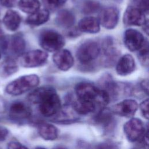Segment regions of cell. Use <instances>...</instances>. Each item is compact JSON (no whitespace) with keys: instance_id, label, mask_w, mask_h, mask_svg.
Returning <instances> with one entry per match:
<instances>
[{"instance_id":"obj_7","label":"cell","mask_w":149,"mask_h":149,"mask_svg":"<svg viewBox=\"0 0 149 149\" xmlns=\"http://www.w3.org/2000/svg\"><path fill=\"white\" fill-rule=\"evenodd\" d=\"M48 56L45 51L40 49L32 50L21 55L20 63L24 68H36L45 63Z\"/></svg>"},{"instance_id":"obj_27","label":"cell","mask_w":149,"mask_h":149,"mask_svg":"<svg viewBox=\"0 0 149 149\" xmlns=\"http://www.w3.org/2000/svg\"><path fill=\"white\" fill-rule=\"evenodd\" d=\"M130 5L139 9L148 15L149 10V0H131Z\"/></svg>"},{"instance_id":"obj_14","label":"cell","mask_w":149,"mask_h":149,"mask_svg":"<svg viewBox=\"0 0 149 149\" xmlns=\"http://www.w3.org/2000/svg\"><path fill=\"white\" fill-rule=\"evenodd\" d=\"M100 48L101 51L102 50L105 63H109L114 62L119 54L117 45H116L115 41L110 37H107L104 40Z\"/></svg>"},{"instance_id":"obj_33","label":"cell","mask_w":149,"mask_h":149,"mask_svg":"<svg viewBox=\"0 0 149 149\" xmlns=\"http://www.w3.org/2000/svg\"><path fill=\"white\" fill-rule=\"evenodd\" d=\"M140 87L141 89L144 91V92L148 94V79H144L140 83Z\"/></svg>"},{"instance_id":"obj_31","label":"cell","mask_w":149,"mask_h":149,"mask_svg":"<svg viewBox=\"0 0 149 149\" xmlns=\"http://www.w3.org/2000/svg\"><path fill=\"white\" fill-rule=\"evenodd\" d=\"M8 133V130L6 127L0 126V142L3 141L6 139Z\"/></svg>"},{"instance_id":"obj_8","label":"cell","mask_w":149,"mask_h":149,"mask_svg":"<svg viewBox=\"0 0 149 149\" xmlns=\"http://www.w3.org/2000/svg\"><path fill=\"white\" fill-rule=\"evenodd\" d=\"M147 16L139 9L130 5L124 12L123 21L126 26H143L148 22Z\"/></svg>"},{"instance_id":"obj_10","label":"cell","mask_w":149,"mask_h":149,"mask_svg":"<svg viewBox=\"0 0 149 149\" xmlns=\"http://www.w3.org/2000/svg\"><path fill=\"white\" fill-rule=\"evenodd\" d=\"M119 10L113 6L104 9L99 16L100 23L107 29H114L119 21Z\"/></svg>"},{"instance_id":"obj_35","label":"cell","mask_w":149,"mask_h":149,"mask_svg":"<svg viewBox=\"0 0 149 149\" xmlns=\"http://www.w3.org/2000/svg\"><path fill=\"white\" fill-rule=\"evenodd\" d=\"M36 149H46V148H43V147H37V148H36Z\"/></svg>"},{"instance_id":"obj_36","label":"cell","mask_w":149,"mask_h":149,"mask_svg":"<svg viewBox=\"0 0 149 149\" xmlns=\"http://www.w3.org/2000/svg\"><path fill=\"white\" fill-rule=\"evenodd\" d=\"M0 58H1V52H0Z\"/></svg>"},{"instance_id":"obj_25","label":"cell","mask_w":149,"mask_h":149,"mask_svg":"<svg viewBox=\"0 0 149 149\" xmlns=\"http://www.w3.org/2000/svg\"><path fill=\"white\" fill-rule=\"evenodd\" d=\"M138 58L141 64L146 67H148L149 63V57H148V43L146 40L142 47L138 50Z\"/></svg>"},{"instance_id":"obj_12","label":"cell","mask_w":149,"mask_h":149,"mask_svg":"<svg viewBox=\"0 0 149 149\" xmlns=\"http://www.w3.org/2000/svg\"><path fill=\"white\" fill-rule=\"evenodd\" d=\"M52 59L56 67L62 71H67L70 69L74 63L72 54L65 49H61L55 52Z\"/></svg>"},{"instance_id":"obj_32","label":"cell","mask_w":149,"mask_h":149,"mask_svg":"<svg viewBox=\"0 0 149 149\" xmlns=\"http://www.w3.org/2000/svg\"><path fill=\"white\" fill-rule=\"evenodd\" d=\"M17 0H0L1 4L6 8L13 7Z\"/></svg>"},{"instance_id":"obj_5","label":"cell","mask_w":149,"mask_h":149,"mask_svg":"<svg viewBox=\"0 0 149 149\" xmlns=\"http://www.w3.org/2000/svg\"><path fill=\"white\" fill-rule=\"evenodd\" d=\"M100 52V45L96 41L88 40L79 47L76 51V57L80 63L88 64L97 58Z\"/></svg>"},{"instance_id":"obj_9","label":"cell","mask_w":149,"mask_h":149,"mask_svg":"<svg viewBox=\"0 0 149 149\" xmlns=\"http://www.w3.org/2000/svg\"><path fill=\"white\" fill-rule=\"evenodd\" d=\"M146 40L144 36L137 30L129 29L125 31L124 44L130 51H138L144 44Z\"/></svg>"},{"instance_id":"obj_28","label":"cell","mask_w":149,"mask_h":149,"mask_svg":"<svg viewBox=\"0 0 149 149\" xmlns=\"http://www.w3.org/2000/svg\"><path fill=\"white\" fill-rule=\"evenodd\" d=\"M100 8V4L98 2L94 1H87L83 7V11L84 13L89 14L96 12Z\"/></svg>"},{"instance_id":"obj_22","label":"cell","mask_w":149,"mask_h":149,"mask_svg":"<svg viewBox=\"0 0 149 149\" xmlns=\"http://www.w3.org/2000/svg\"><path fill=\"white\" fill-rule=\"evenodd\" d=\"M9 45L13 54L17 56H21L25 50L26 42L23 36L20 33H17L12 36Z\"/></svg>"},{"instance_id":"obj_11","label":"cell","mask_w":149,"mask_h":149,"mask_svg":"<svg viewBox=\"0 0 149 149\" xmlns=\"http://www.w3.org/2000/svg\"><path fill=\"white\" fill-rule=\"evenodd\" d=\"M138 108L139 104L136 101L126 99L115 104L112 108V111L120 116L130 118L135 114Z\"/></svg>"},{"instance_id":"obj_20","label":"cell","mask_w":149,"mask_h":149,"mask_svg":"<svg viewBox=\"0 0 149 149\" xmlns=\"http://www.w3.org/2000/svg\"><path fill=\"white\" fill-rule=\"evenodd\" d=\"M38 130L40 136L45 140H55L58 137L57 127L51 123H42L39 125Z\"/></svg>"},{"instance_id":"obj_23","label":"cell","mask_w":149,"mask_h":149,"mask_svg":"<svg viewBox=\"0 0 149 149\" xmlns=\"http://www.w3.org/2000/svg\"><path fill=\"white\" fill-rule=\"evenodd\" d=\"M18 6L22 11L30 15L40 9V2L38 0H19Z\"/></svg>"},{"instance_id":"obj_1","label":"cell","mask_w":149,"mask_h":149,"mask_svg":"<svg viewBox=\"0 0 149 149\" xmlns=\"http://www.w3.org/2000/svg\"><path fill=\"white\" fill-rule=\"evenodd\" d=\"M33 104H38L40 113L47 117L56 115L61 109V101L55 90L49 86L38 87L28 95Z\"/></svg>"},{"instance_id":"obj_4","label":"cell","mask_w":149,"mask_h":149,"mask_svg":"<svg viewBox=\"0 0 149 149\" xmlns=\"http://www.w3.org/2000/svg\"><path fill=\"white\" fill-rule=\"evenodd\" d=\"M39 43L45 51L56 52L62 48L65 41L63 37L59 33L52 30H46L41 33Z\"/></svg>"},{"instance_id":"obj_21","label":"cell","mask_w":149,"mask_h":149,"mask_svg":"<svg viewBox=\"0 0 149 149\" xmlns=\"http://www.w3.org/2000/svg\"><path fill=\"white\" fill-rule=\"evenodd\" d=\"M18 70V66L16 61L11 57H8L0 63V76L8 77Z\"/></svg>"},{"instance_id":"obj_6","label":"cell","mask_w":149,"mask_h":149,"mask_svg":"<svg viewBox=\"0 0 149 149\" xmlns=\"http://www.w3.org/2000/svg\"><path fill=\"white\" fill-rule=\"evenodd\" d=\"M146 130L143 122L139 118H131L123 126L125 136L130 142L139 140L143 137Z\"/></svg>"},{"instance_id":"obj_19","label":"cell","mask_w":149,"mask_h":149,"mask_svg":"<svg viewBox=\"0 0 149 149\" xmlns=\"http://www.w3.org/2000/svg\"><path fill=\"white\" fill-rule=\"evenodd\" d=\"M49 18V12L46 9H39L30 14L26 19L27 24L32 26H38L46 23Z\"/></svg>"},{"instance_id":"obj_26","label":"cell","mask_w":149,"mask_h":149,"mask_svg":"<svg viewBox=\"0 0 149 149\" xmlns=\"http://www.w3.org/2000/svg\"><path fill=\"white\" fill-rule=\"evenodd\" d=\"M67 0H42L45 9L49 10H55L63 6Z\"/></svg>"},{"instance_id":"obj_3","label":"cell","mask_w":149,"mask_h":149,"mask_svg":"<svg viewBox=\"0 0 149 149\" xmlns=\"http://www.w3.org/2000/svg\"><path fill=\"white\" fill-rule=\"evenodd\" d=\"M39 83L40 79L36 74L22 76L9 83L5 88V91L12 95H19L35 88Z\"/></svg>"},{"instance_id":"obj_2","label":"cell","mask_w":149,"mask_h":149,"mask_svg":"<svg viewBox=\"0 0 149 149\" xmlns=\"http://www.w3.org/2000/svg\"><path fill=\"white\" fill-rule=\"evenodd\" d=\"M75 93L78 100L91 103L97 109H102L110 100V97L106 91L87 82L78 83L75 87Z\"/></svg>"},{"instance_id":"obj_17","label":"cell","mask_w":149,"mask_h":149,"mask_svg":"<svg viewBox=\"0 0 149 149\" xmlns=\"http://www.w3.org/2000/svg\"><path fill=\"white\" fill-rule=\"evenodd\" d=\"M21 23V17L18 12L14 10H8L3 18V23L9 31H16Z\"/></svg>"},{"instance_id":"obj_24","label":"cell","mask_w":149,"mask_h":149,"mask_svg":"<svg viewBox=\"0 0 149 149\" xmlns=\"http://www.w3.org/2000/svg\"><path fill=\"white\" fill-rule=\"evenodd\" d=\"M73 108L77 113L80 115H87L94 112L97 109L93 104L78 100L73 103Z\"/></svg>"},{"instance_id":"obj_29","label":"cell","mask_w":149,"mask_h":149,"mask_svg":"<svg viewBox=\"0 0 149 149\" xmlns=\"http://www.w3.org/2000/svg\"><path fill=\"white\" fill-rule=\"evenodd\" d=\"M140 109L143 117L146 119H148V98L143 100L139 105Z\"/></svg>"},{"instance_id":"obj_34","label":"cell","mask_w":149,"mask_h":149,"mask_svg":"<svg viewBox=\"0 0 149 149\" xmlns=\"http://www.w3.org/2000/svg\"><path fill=\"white\" fill-rule=\"evenodd\" d=\"M3 38V33L1 31V29H0V39Z\"/></svg>"},{"instance_id":"obj_18","label":"cell","mask_w":149,"mask_h":149,"mask_svg":"<svg viewBox=\"0 0 149 149\" xmlns=\"http://www.w3.org/2000/svg\"><path fill=\"white\" fill-rule=\"evenodd\" d=\"M75 22L74 15L68 10L62 9L58 12L55 17V23L60 27L69 29Z\"/></svg>"},{"instance_id":"obj_30","label":"cell","mask_w":149,"mask_h":149,"mask_svg":"<svg viewBox=\"0 0 149 149\" xmlns=\"http://www.w3.org/2000/svg\"><path fill=\"white\" fill-rule=\"evenodd\" d=\"M7 149H28L25 146L22 144V143L16 141H12L8 143Z\"/></svg>"},{"instance_id":"obj_15","label":"cell","mask_w":149,"mask_h":149,"mask_svg":"<svg viewBox=\"0 0 149 149\" xmlns=\"http://www.w3.org/2000/svg\"><path fill=\"white\" fill-rule=\"evenodd\" d=\"M135 66L133 57L130 54H125L118 60L116 66V72L120 76H127L134 70Z\"/></svg>"},{"instance_id":"obj_13","label":"cell","mask_w":149,"mask_h":149,"mask_svg":"<svg viewBox=\"0 0 149 149\" xmlns=\"http://www.w3.org/2000/svg\"><path fill=\"white\" fill-rule=\"evenodd\" d=\"M31 113L30 108L21 101L13 102L9 109L10 118L15 121H22L29 118Z\"/></svg>"},{"instance_id":"obj_16","label":"cell","mask_w":149,"mask_h":149,"mask_svg":"<svg viewBox=\"0 0 149 149\" xmlns=\"http://www.w3.org/2000/svg\"><path fill=\"white\" fill-rule=\"evenodd\" d=\"M77 28L79 31L95 34L100 31V23L98 19L92 16H87L80 20Z\"/></svg>"}]
</instances>
